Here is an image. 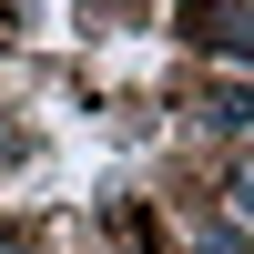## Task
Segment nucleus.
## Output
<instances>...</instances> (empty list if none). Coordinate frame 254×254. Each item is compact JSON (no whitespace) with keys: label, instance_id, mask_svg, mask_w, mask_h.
Segmentation results:
<instances>
[{"label":"nucleus","instance_id":"7ed1b4c3","mask_svg":"<svg viewBox=\"0 0 254 254\" xmlns=\"http://www.w3.org/2000/svg\"><path fill=\"white\" fill-rule=\"evenodd\" d=\"M0 254H20V244H10V234H0Z\"/></svg>","mask_w":254,"mask_h":254},{"label":"nucleus","instance_id":"f03ea898","mask_svg":"<svg viewBox=\"0 0 254 254\" xmlns=\"http://www.w3.org/2000/svg\"><path fill=\"white\" fill-rule=\"evenodd\" d=\"M234 203H244V214H254V173H234Z\"/></svg>","mask_w":254,"mask_h":254},{"label":"nucleus","instance_id":"f257e3e1","mask_svg":"<svg viewBox=\"0 0 254 254\" xmlns=\"http://www.w3.org/2000/svg\"><path fill=\"white\" fill-rule=\"evenodd\" d=\"M183 31L214 41V51H254V10L244 0H183Z\"/></svg>","mask_w":254,"mask_h":254}]
</instances>
